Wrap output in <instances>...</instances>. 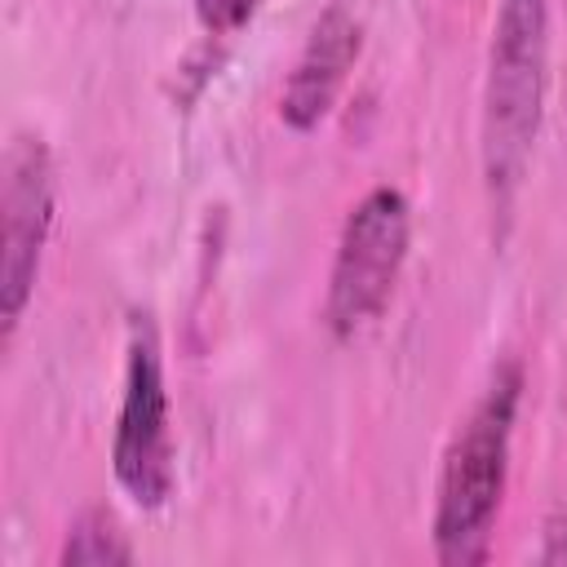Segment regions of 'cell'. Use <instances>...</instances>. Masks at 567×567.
Returning a JSON list of instances; mask_svg holds the SVG:
<instances>
[{
  "instance_id": "obj_1",
  "label": "cell",
  "mask_w": 567,
  "mask_h": 567,
  "mask_svg": "<svg viewBox=\"0 0 567 567\" xmlns=\"http://www.w3.org/2000/svg\"><path fill=\"white\" fill-rule=\"evenodd\" d=\"M549 93V0H501L487 44L478 168L492 221H509L523 195Z\"/></svg>"
},
{
  "instance_id": "obj_2",
  "label": "cell",
  "mask_w": 567,
  "mask_h": 567,
  "mask_svg": "<svg viewBox=\"0 0 567 567\" xmlns=\"http://www.w3.org/2000/svg\"><path fill=\"white\" fill-rule=\"evenodd\" d=\"M518 408H523V363L501 359L443 447L430 540H434V558L447 567H474L492 549V527L509 483Z\"/></svg>"
},
{
  "instance_id": "obj_3",
  "label": "cell",
  "mask_w": 567,
  "mask_h": 567,
  "mask_svg": "<svg viewBox=\"0 0 567 567\" xmlns=\"http://www.w3.org/2000/svg\"><path fill=\"white\" fill-rule=\"evenodd\" d=\"M408 244L412 204L399 186H372L350 204L323 292V328L332 341H354L385 315L408 261Z\"/></svg>"
},
{
  "instance_id": "obj_4",
  "label": "cell",
  "mask_w": 567,
  "mask_h": 567,
  "mask_svg": "<svg viewBox=\"0 0 567 567\" xmlns=\"http://www.w3.org/2000/svg\"><path fill=\"white\" fill-rule=\"evenodd\" d=\"M111 470L120 492L137 509H164L173 496V430H168V381L159 328L146 310L128 315L124 346V394L111 434Z\"/></svg>"
},
{
  "instance_id": "obj_5",
  "label": "cell",
  "mask_w": 567,
  "mask_h": 567,
  "mask_svg": "<svg viewBox=\"0 0 567 567\" xmlns=\"http://www.w3.org/2000/svg\"><path fill=\"white\" fill-rule=\"evenodd\" d=\"M58 208V173L44 137L13 133L4 146V177H0V319L4 341H13L27 301L35 292L40 257L53 230Z\"/></svg>"
},
{
  "instance_id": "obj_6",
  "label": "cell",
  "mask_w": 567,
  "mask_h": 567,
  "mask_svg": "<svg viewBox=\"0 0 567 567\" xmlns=\"http://www.w3.org/2000/svg\"><path fill=\"white\" fill-rule=\"evenodd\" d=\"M359 58H363V18L354 13L350 0H328L323 13L310 22L306 44L292 58V71L279 89V120L292 133H315L332 115Z\"/></svg>"
},
{
  "instance_id": "obj_7",
  "label": "cell",
  "mask_w": 567,
  "mask_h": 567,
  "mask_svg": "<svg viewBox=\"0 0 567 567\" xmlns=\"http://www.w3.org/2000/svg\"><path fill=\"white\" fill-rule=\"evenodd\" d=\"M62 567H115V563H133V540L128 532L106 514V509H84L58 549Z\"/></svg>"
},
{
  "instance_id": "obj_8",
  "label": "cell",
  "mask_w": 567,
  "mask_h": 567,
  "mask_svg": "<svg viewBox=\"0 0 567 567\" xmlns=\"http://www.w3.org/2000/svg\"><path fill=\"white\" fill-rule=\"evenodd\" d=\"M261 4H266V0H190L195 22H199L208 35H217V40L244 31V27L261 13Z\"/></svg>"
},
{
  "instance_id": "obj_9",
  "label": "cell",
  "mask_w": 567,
  "mask_h": 567,
  "mask_svg": "<svg viewBox=\"0 0 567 567\" xmlns=\"http://www.w3.org/2000/svg\"><path fill=\"white\" fill-rule=\"evenodd\" d=\"M536 558L540 563H567V509H554L545 518V545Z\"/></svg>"
}]
</instances>
